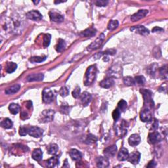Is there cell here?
Instances as JSON below:
<instances>
[{
  "label": "cell",
  "instance_id": "obj_44",
  "mask_svg": "<svg viewBox=\"0 0 168 168\" xmlns=\"http://www.w3.org/2000/svg\"><path fill=\"white\" fill-rule=\"evenodd\" d=\"M80 92H81V89H80V87H79V86H77L75 88V89H74L73 91V92H72V96H73V97H74L75 98H78L79 95H80Z\"/></svg>",
  "mask_w": 168,
  "mask_h": 168
},
{
  "label": "cell",
  "instance_id": "obj_32",
  "mask_svg": "<svg viewBox=\"0 0 168 168\" xmlns=\"http://www.w3.org/2000/svg\"><path fill=\"white\" fill-rule=\"evenodd\" d=\"M160 75L163 79H167V66L166 65L162 66V68H160L159 70Z\"/></svg>",
  "mask_w": 168,
  "mask_h": 168
},
{
  "label": "cell",
  "instance_id": "obj_29",
  "mask_svg": "<svg viewBox=\"0 0 168 168\" xmlns=\"http://www.w3.org/2000/svg\"><path fill=\"white\" fill-rule=\"evenodd\" d=\"M66 48V42L65 40H63L62 39H58V42L57 44V45L56 46V50L58 53L62 52Z\"/></svg>",
  "mask_w": 168,
  "mask_h": 168
},
{
  "label": "cell",
  "instance_id": "obj_10",
  "mask_svg": "<svg viewBox=\"0 0 168 168\" xmlns=\"http://www.w3.org/2000/svg\"><path fill=\"white\" fill-rule=\"evenodd\" d=\"M148 140L149 143L154 145V144L160 142V141L162 140V137L159 133L156 131H153L148 134Z\"/></svg>",
  "mask_w": 168,
  "mask_h": 168
},
{
  "label": "cell",
  "instance_id": "obj_26",
  "mask_svg": "<svg viewBox=\"0 0 168 168\" xmlns=\"http://www.w3.org/2000/svg\"><path fill=\"white\" fill-rule=\"evenodd\" d=\"M47 166L49 167H54L58 166L59 164V160L55 156H53L52 158H49L46 162Z\"/></svg>",
  "mask_w": 168,
  "mask_h": 168
},
{
  "label": "cell",
  "instance_id": "obj_4",
  "mask_svg": "<svg viewBox=\"0 0 168 168\" xmlns=\"http://www.w3.org/2000/svg\"><path fill=\"white\" fill-rule=\"evenodd\" d=\"M55 95L51 90L49 88H45L42 92V99L45 103L49 104L53 101Z\"/></svg>",
  "mask_w": 168,
  "mask_h": 168
},
{
  "label": "cell",
  "instance_id": "obj_42",
  "mask_svg": "<svg viewBox=\"0 0 168 168\" xmlns=\"http://www.w3.org/2000/svg\"><path fill=\"white\" fill-rule=\"evenodd\" d=\"M120 113L121 112L118 108L114 110L112 113V117L114 120L118 121V119L119 118V116H120Z\"/></svg>",
  "mask_w": 168,
  "mask_h": 168
},
{
  "label": "cell",
  "instance_id": "obj_18",
  "mask_svg": "<svg viewBox=\"0 0 168 168\" xmlns=\"http://www.w3.org/2000/svg\"><path fill=\"white\" fill-rule=\"evenodd\" d=\"M44 75L41 73H38V74H31V75H29L26 79L28 82H39L42 81L44 79Z\"/></svg>",
  "mask_w": 168,
  "mask_h": 168
},
{
  "label": "cell",
  "instance_id": "obj_43",
  "mask_svg": "<svg viewBox=\"0 0 168 168\" xmlns=\"http://www.w3.org/2000/svg\"><path fill=\"white\" fill-rule=\"evenodd\" d=\"M153 55L154 57H155L156 58H158L159 57H161V50L159 48V47H156L154 48L153 50Z\"/></svg>",
  "mask_w": 168,
  "mask_h": 168
},
{
  "label": "cell",
  "instance_id": "obj_38",
  "mask_svg": "<svg viewBox=\"0 0 168 168\" xmlns=\"http://www.w3.org/2000/svg\"><path fill=\"white\" fill-rule=\"evenodd\" d=\"M45 59H46V57H32L29 59V60L32 63H39L44 62Z\"/></svg>",
  "mask_w": 168,
  "mask_h": 168
},
{
  "label": "cell",
  "instance_id": "obj_50",
  "mask_svg": "<svg viewBox=\"0 0 168 168\" xmlns=\"http://www.w3.org/2000/svg\"><path fill=\"white\" fill-rule=\"evenodd\" d=\"M155 166H156L155 162H154V160H152L148 163L147 167H155Z\"/></svg>",
  "mask_w": 168,
  "mask_h": 168
},
{
  "label": "cell",
  "instance_id": "obj_7",
  "mask_svg": "<svg viewBox=\"0 0 168 168\" xmlns=\"http://www.w3.org/2000/svg\"><path fill=\"white\" fill-rule=\"evenodd\" d=\"M44 131L41 128L36 126H32L28 128V134L29 135L35 138H39L43 135Z\"/></svg>",
  "mask_w": 168,
  "mask_h": 168
},
{
  "label": "cell",
  "instance_id": "obj_28",
  "mask_svg": "<svg viewBox=\"0 0 168 168\" xmlns=\"http://www.w3.org/2000/svg\"><path fill=\"white\" fill-rule=\"evenodd\" d=\"M17 68V65L15 63H7L6 66V72L9 74H11L16 70Z\"/></svg>",
  "mask_w": 168,
  "mask_h": 168
},
{
  "label": "cell",
  "instance_id": "obj_9",
  "mask_svg": "<svg viewBox=\"0 0 168 168\" xmlns=\"http://www.w3.org/2000/svg\"><path fill=\"white\" fill-rule=\"evenodd\" d=\"M26 18H28V19L32 20H40L42 19V15L39 13L38 11H36V10H33V11H30L26 13Z\"/></svg>",
  "mask_w": 168,
  "mask_h": 168
},
{
  "label": "cell",
  "instance_id": "obj_24",
  "mask_svg": "<svg viewBox=\"0 0 168 168\" xmlns=\"http://www.w3.org/2000/svg\"><path fill=\"white\" fill-rule=\"evenodd\" d=\"M96 32H97V30L94 28H87L86 30L80 33V35L83 37H91L95 35Z\"/></svg>",
  "mask_w": 168,
  "mask_h": 168
},
{
  "label": "cell",
  "instance_id": "obj_5",
  "mask_svg": "<svg viewBox=\"0 0 168 168\" xmlns=\"http://www.w3.org/2000/svg\"><path fill=\"white\" fill-rule=\"evenodd\" d=\"M127 124L125 120H122V122L116 127V134L119 137H123L127 133Z\"/></svg>",
  "mask_w": 168,
  "mask_h": 168
},
{
  "label": "cell",
  "instance_id": "obj_46",
  "mask_svg": "<svg viewBox=\"0 0 168 168\" xmlns=\"http://www.w3.org/2000/svg\"><path fill=\"white\" fill-rule=\"evenodd\" d=\"M108 4V1H105V0H98L95 2V4L98 7H105Z\"/></svg>",
  "mask_w": 168,
  "mask_h": 168
},
{
  "label": "cell",
  "instance_id": "obj_1",
  "mask_svg": "<svg viewBox=\"0 0 168 168\" xmlns=\"http://www.w3.org/2000/svg\"><path fill=\"white\" fill-rule=\"evenodd\" d=\"M140 92L143 95L144 100V107L150 109L154 108V104L153 100V93L151 91L146 89H141Z\"/></svg>",
  "mask_w": 168,
  "mask_h": 168
},
{
  "label": "cell",
  "instance_id": "obj_19",
  "mask_svg": "<svg viewBox=\"0 0 168 168\" xmlns=\"http://www.w3.org/2000/svg\"><path fill=\"white\" fill-rule=\"evenodd\" d=\"M129 155V152H128L127 149L124 147H122L118 153V159L119 161H125L127 160Z\"/></svg>",
  "mask_w": 168,
  "mask_h": 168
},
{
  "label": "cell",
  "instance_id": "obj_23",
  "mask_svg": "<svg viewBox=\"0 0 168 168\" xmlns=\"http://www.w3.org/2000/svg\"><path fill=\"white\" fill-rule=\"evenodd\" d=\"M20 89V85L19 84H15L13 86L10 87L5 90V94L7 95H13L17 93Z\"/></svg>",
  "mask_w": 168,
  "mask_h": 168
},
{
  "label": "cell",
  "instance_id": "obj_36",
  "mask_svg": "<svg viewBox=\"0 0 168 168\" xmlns=\"http://www.w3.org/2000/svg\"><path fill=\"white\" fill-rule=\"evenodd\" d=\"M118 25H119V22L118 20H110L108 25V29L110 30H114V29H116L117 27H118Z\"/></svg>",
  "mask_w": 168,
  "mask_h": 168
},
{
  "label": "cell",
  "instance_id": "obj_30",
  "mask_svg": "<svg viewBox=\"0 0 168 168\" xmlns=\"http://www.w3.org/2000/svg\"><path fill=\"white\" fill-rule=\"evenodd\" d=\"M13 122L9 118H5L1 122V126L5 129H11L13 127Z\"/></svg>",
  "mask_w": 168,
  "mask_h": 168
},
{
  "label": "cell",
  "instance_id": "obj_31",
  "mask_svg": "<svg viewBox=\"0 0 168 168\" xmlns=\"http://www.w3.org/2000/svg\"><path fill=\"white\" fill-rule=\"evenodd\" d=\"M58 150V147L57 145L56 144H51V145L47 147V152L49 154L55 155L57 154Z\"/></svg>",
  "mask_w": 168,
  "mask_h": 168
},
{
  "label": "cell",
  "instance_id": "obj_41",
  "mask_svg": "<svg viewBox=\"0 0 168 168\" xmlns=\"http://www.w3.org/2000/svg\"><path fill=\"white\" fill-rule=\"evenodd\" d=\"M68 93H69V91L67 87L64 86L60 88V89L59 91V94L60 95L61 97H65L68 95Z\"/></svg>",
  "mask_w": 168,
  "mask_h": 168
},
{
  "label": "cell",
  "instance_id": "obj_47",
  "mask_svg": "<svg viewBox=\"0 0 168 168\" xmlns=\"http://www.w3.org/2000/svg\"><path fill=\"white\" fill-rule=\"evenodd\" d=\"M60 112H62L63 114H68L69 112V107H68V105H62L60 107Z\"/></svg>",
  "mask_w": 168,
  "mask_h": 168
},
{
  "label": "cell",
  "instance_id": "obj_20",
  "mask_svg": "<svg viewBox=\"0 0 168 168\" xmlns=\"http://www.w3.org/2000/svg\"><path fill=\"white\" fill-rule=\"evenodd\" d=\"M100 86L103 88H105V89H108L112 87L114 85V80L112 78H106L103 79V81L100 82Z\"/></svg>",
  "mask_w": 168,
  "mask_h": 168
},
{
  "label": "cell",
  "instance_id": "obj_48",
  "mask_svg": "<svg viewBox=\"0 0 168 168\" xmlns=\"http://www.w3.org/2000/svg\"><path fill=\"white\" fill-rule=\"evenodd\" d=\"M158 128V122L157 119H154V121H153V124L151 125V129L153 130H156Z\"/></svg>",
  "mask_w": 168,
  "mask_h": 168
},
{
  "label": "cell",
  "instance_id": "obj_34",
  "mask_svg": "<svg viewBox=\"0 0 168 168\" xmlns=\"http://www.w3.org/2000/svg\"><path fill=\"white\" fill-rule=\"evenodd\" d=\"M51 36L50 34H45L44 36V39H43V45H44V47H47L49 46L51 42Z\"/></svg>",
  "mask_w": 168,
  "mask_h": 168
},
{
  "label": "cell",
  "instance_id": "obj_8",
  "mask_svg": "<svg viewBox=\"0 0 168 168\" xmlns=\"http://www.w3.org/2000/svg\"><path fill=\"white\" fill-rule=\"evenodd\" d=\"M148 13V11L146 9H141L138 11V12H137L135 14H133L131 17V20L133 22H136V21H138L141 19H142L144 17H146V15Z\"/></svg>",
  "mask_w": 168,
  "mask_h": 168
},
{
  "label": "cell",
  "instance_id": "obj_15",
  "mask_svg": "<svg viewBox=\"0 0 168 168\" xmlns=\"http://www.w3.org/2000/svg\"><path fill=\"white\" fill-rule=\"evenodd\" d=\"M117 151V146L116 145H113L110 146L106 148L104 150V154L106 157H112L114 155Z\"/></svg>",
  "mask_w": 168,
  "mask_h": 168
},
{
  "label": "cell",
  "instance_id": "obj_35",
  "mask_svg": "<svg viewBox=\"0 0 168 168\" xmlns=\"http://www.w3.org/2000/svg\"><path fill=\"white\" fill-rule=\"evenodd\" d=\"M127 107V103L126 101L122 99L118 104V108L120 112H125Z\"/></svg>",
  "mask_w": 168,
  "mask_h": 168
},
{
  "label": "cell",
  "instance_id": "obj_17",
  "mask_svg": "<svg viewBox=\"0 0 168 168\" xmlns=\"http://www.w3.org/2000/svg\"><path fill=\"white\" fill-rule=\"evenodd\" d=\"M109 166V160L107 157H99L97 160V166L98 167L105 168Z\"/></svg>",
  "mask_w": 168,
  "mask_h": 168
},
{
  "label": "cell",
  "instance_id": "obj_13",
  "mask_svg": "<svg viewBox=\"0 0 168 168\" xmlns=\"http://www.w3.org/2000/svg\"><path fill=\"white\" fill-rule=\"evenodd\" d=\"M141 159V154L138 153V152L136 151V152H133L131 154L129 155V157H128V161L131 163L136 165L138 164V162L140 161Z\"/></svg>",
  "mask_w": 168,
  "mask_h": 168
},
{
  "label": "cell",
  "instance_id": "obj_6",
  "mask_svg": "<svg viewBox=\"0 0 168 168\" xmlns=\"http://www.w3.org/2000/svg\"><path fill=\"white\" fill-rule=\"evenodd\" d=\"M105 34H101V35L98 37V38L96 39V40L93 41L91 44L89 45L87 49L89 51L92 50H95L97 49L98 48H99L101 47V45H102L103 42L104 41V39H105Z\"/></svg>",
  "mask_w": 168,
  "mask_h": 168
},
{
  "label": "cell",
  "instance_id": "obj_16",
  "mask_svg": "<svg viewBox=\"0 0 168 168\" xmlns=\"http://www.w3.org/2000/svg\"><path fill=\"white\" fill-rule=\"evenodd\" d=\"M128 142L130 146H136L141 142V137L138 134H133L129 137Z\"/></svg>",
  "mask_w": 168,
  "mask_h": 168
},
{
  "label": "cell",
  "instance_id": "obj_21",
  "mask_svg": "<svg viewBox=\"0 0 168 168\" xmlns=\"http://www.w3.org/2000/svg\"><path fill=\"white\" fill-rule=\"evenodd\" d=\"M69 154L71 158L74 161H79L82 159V155L81 153L76 149H72L69 152Z\"/></svg>",
  "mask_w": 168,
  "mask_h": 168
},
{
  "label": "cell",
  "instance_id": "obj_3",
  "mask_svg": "<svg viewBox=\"0 0 168 168\" xmlns=\"http://www.w3.org/2000/svg\"><path fill=\"white\" fill-rule=\"evenodd\" d=\"M55 112L53 110H45L41 112L39 118V122L40 123H47L51 122L54 118Z\"/></svg>",
  "mask_w": 168,
  "mask_h": 168
},
{
  "label": "cell",
  "instance_id": "obj_33",
  "mask_svg": "<svg viewBox=\"0 0 168 168\" xmlns=\"http://www.w3.org/2000/svg\"><path fill=\"white\" fill-rule=\"evenodd\" d=\"M124 83L127 86H132L135 84V79L130 76H127L124 78Z\"/></svg>",
  "mask_w": 168,
  "mask_h": 168
},
{
  "label": "cell",
  "instance_id": "obj_2",
  "mask_svg": "<svg viewBox=\"0 0 168 168\" xmlns=\"http://www.w3.org/2000/svg\"><path fill=\"white\" fill-rule=\"evenodd\" d=\"M97 68L96 65H91L89 67H88L85 74V85L87 86V85H91L94 82L96 77V74H97Z\"/></svg>",
  "mask_w": 168,
  "mask_h": 168
},
{
  "label": "cell",
  "instance_id": "obj_39",
  "mask_svg": "<svg viewBox=\"0 0 168 168\" xmlns=\"http://www.w3.org/2000/svg\"><path fill=\"white\" fill-rule=\"evenodd\" d=\"M97 138L95 135L92 134H89L87 135V137L85 139V143L87 144H93L95 142H97Z\"/></svg>",
  "mask_w": 168,
  "mask_h": 168
},
{
  "label": "cell",
  "instance_id": "obj_25",
  "mask_svg": "<svg viewBox=\"0 0 168 168\" xmlns=\"http://www.w3.org/2000/svg\"><path fill=\"white\" fill-rule=\"evenodd\" d=\"M32 157L34 160H35L36 161H40L41 160L42 157H43V153L40 148H37L35 149L33 151L32 154Z\"/></svg>",
  "mask_w": 168,
  "mask_h": 168
},
{
  "label": "cell",
  "instance_id": "obj_12",
  "mask_svg": "<svg viewBox=\"0 0 168 168\" xmlns=\"http://www.w3.org/2000/svg\"><path fill=\"white\" fill-rule=\"evenodd\" d=\"M140 118L141 120L143 122H150L152 121V119H153L150 111L147 108L144 109L143 110L141 111V112L140 114Z\"/></svg>",
  "mask_w": 168,
  "mask_h": 168
},
{
  "label": "cell",
  "instance_id": "obj_40",
  "mask_svg": "<svg viewBox=\"0 0 168 168\" xmlns=\"http://www.w3.org/2000/svg\"><path fill=\"white\" fill-rule=\"evenodd\" d=\"M134 79H135V84H137L138 85H143L145 84V81H146L145 78L143 76H136Z\"/></svg>",
  "mask_w": 168,
  "mask_h": 168
},
{
  "label": "cell",
  "instance_id": "obj_27",
  "mask_svg": "<svg viewBox=\"0 0 168 168\" xmlns=\"http://www.w3.org/2000/svg\"><path fill=\"white\" fill-rule=\"evenodd\" d=\"M9 109L10 112L12 114H17L18 113V112L20 111V106L16 103H11L10 104L9 106Z\"/></svg>",
  "mask_w": 168,
  "mask_h": 168
},
{
  "label": "cell",
  "instance_id": "obj_14",
  "mask_svg": "<svg viewBox=\"0 0 168 168\" xmlns=\"http://www.w3.org/2000/svg\"><path fill=\"white\" fill-rule=\"evenodd\" d=\"M49 15L50 17V19L51 21L55 22H62L64 20V17L63 15L58 13H56L54 11H50L49 13Z\"/></svg>",
  "mask_w": 168,
  "mask_h": 168
},
{
  "label": "cell",
  "instance_id": "obj_45",
  "mask_svg": "<svg viewBox=\"0 0 168 168\" xmlns=\"http://www.w3.org/2000/svg\"><path fill=\"white\" fill-rule=\"evenodd\" d=\"M19 134L21 136H25L28 134V128L25 127H21L19 129Z\"/></svg>",
  "mask_w": 168,
  "mask_h": 168
},
{
  "label": "cell",
  "instance_id": "obj_22",
  "mask_svg": "<svg viewBox=\"0 0 168 168\" xmlns=\"http://www.w3.org/2000/svg\"><path fill=\"white\" fill-rule=\"evenodd\" d=\"M82 103L84 106H87L92 100V96L90 93L87 92H84L81 95Z\"/></svg>",
  "mask_w": 168,
  "mask_h": 168
},
{
  "label": "cell",
  "instance_id": "obj_37",
  "mask_svg": "<svg viewBox=\"0 0 168 168\" xmlns=\"http://www.w3.org/2000/svg\"><path fill=\"white\" fill-rule=\"evenodd\" d=\"M157 68H158V65H157L156 64H153V65H151L149 66L147 69V72L149 75L154 76V74L156 73Z\"/></svg>",
  "mask_w": 168,
  "mask_h": 168
},
{
  "label": "cell",
  "instance_id": "obj_51",
  "mask_svg": "<svg viewBox=\"0 0 168 168\" xmlns=\"http://www.w3.org/2000/svg\"><path fill=\"white\" fill-rule=\"evenodd\" d=\"M33 2H34V4H38V3H39V1H33Z\"/></svg>",
  "mask_w": 168,
  "mask_h": 168
},
{
  "label": "cell",
  "instance_id": "obj_11",
  "mask_svg": "<svg viewBox=\"0 0 168 168\" xmlns=\"http://www.w3.org/2000/svg\"><path fill=\"white\" fill-rule=\"evenodd\" d=\"M131 31L135 32V33H137L138 34H141V35L143 36H147L150 33L148 29L146 28V27L143 26H133V27L131 28Z\"/></svg>",
  "mask_w": 168,
  "mask_h": 168
},
{
  "label": "cell",
  "instance_id": "obj_49",
  "mask_svg": "<svg viewBox=\"0 0 168 168\" xmlns=\"http://www.w3.org/2000/svg\"><path fill=\"white\" fill-rule=\"evenodd\" d=\"M162 31H164V29L158 27V26H156V27H154L153 30H152L153 32H162Z\"/></svg>",
  "mask_w": 168,
  "mask_h": 168
}]
</instances>
